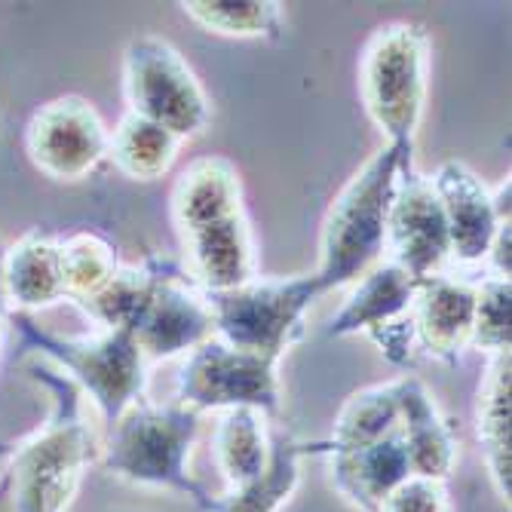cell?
Masks as SVG:
<instances>
[{
  "mask_svg": "<svg viewBox=\"0 0 512 512\" xmlns=\"http://www.w3.org/2000/svg\"><path fill=\"white\" fill-rule=\"evenodd\" d=\"M408 157L411 145H384L353 172L332 200L322 221L319 267L313 270L322 292L353 286L362 273L384 261L396 175Z\"/></svg>",
  "mask_w": 512,
  "mask_h": 512,
  "instance_id": "6da1fadb",
  "label": "cell"
},
{
  "mask_svg": "<svg viewBox=\"0 0 512 512\" xmlns=\"http://www.w3.org/2000/svg\"><path fill=\"white\" fill-rule=\"evenodd\" d=\"M200 427L203 414L188 405H151L138 399L108 427L102 463L111 476L129 485L169 488L206 509L212 497L203 491L188 467Z\"/></svg>",
  "mask_w": 512,
  "mask_h": 512,
  "instance_id": "7a4b0ae2",
  "label": "cell"
},
{
  "mask_svg": "<svg viewBox=\"0 0 512 512\" xmlns=\"http://www.w3.org/2000/svg\"><path fill=\"white\" fill-rule=\"evenodd\" d=\"M53 387L59 390V417L16 451L0 512H65L99 448L83 414V393L65 375L53 378Z\"/></svg>",
  "mask_w": 512,
  "mask_h": 512,
  "instance_id": "3957f363",
  "label": "cell"
},
{
  "mask_svg": "<svg viewBox=\"0 0 512 512\" xmlns=\"http://www.w3.org/2000/svg\"><path fill=\"white\" fill-rule=\"evenodd\" d=\"M430 89V37L414 22H387L359 56V99L387 145H414Z\"/></svg>",
  "mask_w": 512,
  "mask_h": 512,
  "instance_id": "277c9868",
  "label": "cell"
},
{
  "mask_svg": "<svg viewBox=\"0 0 512 512\" xmlns=\"http://www.w3.org/2000/svg\"><path fill=\"white\" fill-rule=\"evenodd\" d=\"M319 295L322 289L313 273L283 279L258 276L240 289L206 295V304L212 310L215 338L279 362L304 332V316Z\"/></svg>",
  "mask_w": 512,
  "mask_h": 512,
  "instance_id": "5b68a950",
  "label": "cell"
},
{
  "mask_svg": "<svg viewBox=\"0 0 512 512\" xmlns=\"http://www.w3.org/2000/svg\"><path fill=\"white\" fill-rule=\"evenodd\" d=\"M123 96L129 114L145 117L181 142L209 126V96L175 46L157 34H138L123 53Z\"/></svg>",
  "mask_w": 512,
  "mask_h": 512,
  "instance_id": "8992f818",
  "label": "cell"
},
{
  "mask_svg": "<svg viewBox=\"0 0 512 512\" xmlns=\"http://www.w3.org/2000/svg\"><path fill=\"white\" fill-rule=\"evenodd\" d=\"M22 325L37 344V353L53 359L68 381L92 399L105 427H111L129 405L145 399L151 362L138 350L132 332L102 329L92 338H56L37 332L31 322Z\"/></svg>",
  "mask_w": 512,
  "mask_h": 512,
  "instance_id": "52a82bcc",
  "label": "cell"
},
{
  "mask_svg": "<svg viewBox=\"0 0 512 512\" xmlns=\"http://www.w3.org/2000/svg\"><path fill=\"white\" fill-rule=\"evenodd\" d=\"M276 365L279 362L267 356L237 350L212 335L184 359L175 384V402L200 414L255 408L264 417H276L283 405Z\"/></svg>",
  "mask_w": 512,
  "mask_h": 512,
  "instance_id": "ba28073f",
  "label": "cell"
},
{
  "mask_svg": "<svg viewBox=\"0 0 512 512\" xmlns=\"http://www.w3.org/2000/svg\"><path fill=\"white\" fill-rule=\"evenodd\" d=\"M148 267L151 283L129 332L138 350L154 365L197 350L215 335V322L206 295L191 283L188 273L157 258L148 261Z\"/></svg>",
  "mask_w": 512,
  "mask_h": 512,
  "instance_id": "9c48e42d",
  "label": "cell"
},
{
  "mask_svg": "<svg viewBox=\"0 0 512 512\" xmlns=\"http://www.w3.org/2000/svg\"><path fill=\"white\" fill-rule=\"evenodd\" d=\"M396 267L414 283L442 276L451 264V237L442 200L427 175L411 166V157L399 166L396 194L387 215V249Z\"/></svg>",
  "mask_w": 512,
  "mask_h": 512,
  "instance_id": "30bf717a",
  "label": "cell"
},
{
  "mask_svg": "<svg viewBox=\"0 0 512 512\" xmlns=\"http://www.w3.org/2000/svg\"><path fill=\"white\" fill-rule=\"evenodd\" d=\"M108 126L80 96H62L34 111L25 129L31 163L53 181H80L108 157Z\"/></svg>",
  "mask_w": 512,
  "mask_h": 512,
  "instance_id": "8fae6325",
  "label": "cell"
},
{
  "mask_svg": "<svg viewBox=\"0 0 512 512\" xmlns=\"http://www.w3.org/2000/svg\"><path fill=\"white\" fill-rule=\"evenodd\" d=\"M184 273L203 295L240 289L258 279V252L246 212L181 237Z\"/></svg>",
  "mask_w": 512,
  "mask_h": 512,
  "instance_id": "7c38bea8",
  "label": "cell"
},
{
  "mask_svg": "<svg viewBox=\"0 0 512 512\" xmlns=\"http://www.w3.org/2000/svg\"><path fill=\"white\" fill-rule=\"evenodd\" d=\"M430 184L445 209L451 264H482L500 221H509L497 215L491 188L470 166L457 160L442 163Z\"/></svg>",
  "mask_w": 512,
  "mask_h": 512,
  "instance_id": "4fadbf2b",
  "label": "cell"
},
{
  "mask_svg": "<svg viewBox=\"0 0 512 512\" xmlns=\"http://www.w3.org/2000/svg\"><path fill=\"white\" fill-rule=\"evenodd\" d=\"M399 433L408 451L411 476L448 485L460 460V439L427 384L414 375L399 378Z\"/></svg>",
  "mask_w": 512,
  "mask_h": 512,
  "instance_id": "5bb4252c",
  "label": "cell"
},
{
  "mask_svg": "<svg viewBox=\"0 0 512 512\" xmlns=\"http://www.w3.org/2000/svg\"><path fill=\"white\" fill-rule=\"evenodd\" d=\"M476 313V286L448 273L417 283L411 304V322L417 347L436 359H457L470 347Z\"/></svg>",
  "mask_w": 512,
  "mask_h": 512,
  "instance_id": "9a60e30c",
  "label": "cell"
},
{
  "mask_svg": "<svg viewBox=\"0 0 512 512\" xmlns=\"http://www.w3.org/2000/svg\"><path fill=\"white\" fill-rule=\"evenodd\" d=\"M414 295H417V283L402 267H396L393 261H378L353 283L350 298L329 319L325 335L350 338L359 332L371 335L378 329H387V325L411 313Z\"/></svg>",
  "mask_w": 512,
  "mask_h": 512,
  "instance_id": "2e32d148",
  "label": "cell"
},
{
  "mask_svg": "<svg viewBox=\"0 0 512 512\" xmlns=\"http://www.w3.org/2000/svg\"><path fill=\"white\" fill-rule=\"evenodd\" d=\"M243 212V181L224 157H200L181 169L172 188V224L178 237Z\"/></svg>",
  "mask_w": 512,
  "mask_h": 512,
  "instance_id": "e0dca14e",
  "label": "cell"
},
{
  "mask_svg": "<svg viewBox=\"0 0 512 512\" xmlns=\"http://www.w3.org/2000/svg\"><path fill=\"white\" fill-rule=\"evenodd\" d=\"M405 479H411V463L399 430L365 448L332 454L335 488L362 512H378Z\"/></svg>",
  "mask_w": 512,
  "mask_h": 512,
  "instance_id": "ac0fdd59",
  "label": "cell"
},
{
  "mask_svg": "<svg viewBox=\"0 0 512 512\" xmlns=\"http://www.w3.org/2000/svg\"><path fill=\"white\" fill-rule=\"evenodd\" d=\"M509 384H512V353L488 356L485 375L476 393V436L482 460L497 497L509 506L512 497V427H509Z\"/></svg>",
  "mask_w": 512,
  "mask_h": 512,
  "instance_id": "d6986e66",
  "label": "cell"
},
{
  "mask_svg": "<svg viewBox=\"0 0 512 512\" xmlns=\"http://www.w3.org/2000/svg\"><path fill=\"white\" fill-rule=\"evenodd\" d=\"M0 276H4L7 304L22 310L53 307L65 298L59 240H53L50 234H40V230H31L10 249H4Z\"/></svg>",
  "mask_w": 512,
  "mask_h": 512,
  "instance_id": "ffe728a7",
  "label": "cell"
},
{
  "mask_svg": "<svg viewBox=\"0 0 512 512\" xmlns=\"http://www.w3.org/2000/svg\"><path fill=\"white\" fill-rule=\"evenodd\" d=\"M267 421L270 417L255 408H234L218 414L212 430V457L221 479L227 482V491L249 485L267 470L273 448V433Z\"/></svg>",
  "mask_w": 512,
  "mask_h": 512,
  "instance_id": "44dd1931",
  "label": "cell"
},
{
  "mask_svg": "<svg viewBox=\"0 0 512 512\" xmlns=\"http://www.w3.org/2000/svg\"><path fill=\"white\" fill-rule=\"evenodd\" d=\"M307 445L286 433H273L267 470L243 488H230L221 497H212L203 512H279L301 482V457Z\"/></svg>",
  "mask_w": 512,
  "mask_h": 512,
  "instance_id": "7402d4cb",
  "label": "cell"
},
{
  "mask_svg": "<svg viewBox=\"0 0 512 512\" xmlns=\"http://www.w3.org/2000/svg\"><path fill=\"white\" fill-rule=\"evenodd\" d=\"M181 145L184 142L169 129L126 111L108 135V157L114 169L132 181H157L175 166Z\"/></svg>",
  "mask_w": 512,
  "mask_h": 512,
  "instance_id": "603a6c76",
  "label": "cell"
},
{
  "mask_svg": "<svg viewBox=\"0 0 512 512\" xmlns=\"http://www.w3.org/2000/svg\"><path fill=\"white\" fill-rule=\"evenodd\" d=\"M399 430V378L353 393L335 417L329 454L356 451Z\"/></svg>",
  "mask_w": 512,
  "mask_h": 512,
  "instance_id": "cb8c5ba5",
  "label": "cell"
},
{
  "mask_svg": "<svg viewBox=\"0 0 512 512\" xmlns=\"http://www.w3.org/2000/svg\"><path fill=\"white\" fill-rule=\"evenodd\" d=\"M184 16L218 37H279L283 34V4L273 0H243V4H224V0H191L181 4Z\"/></svg>",
  "mask_w": 512,
  "mask_h": 512,
  "instance_id": "d4e9b609",
  "label": "cell"
},
{
  "mask_svg": "<svg viewBox=\"0 0 512 512\" xmlns=\"http://www.w3.org/2000/svg\"><path fill=\"white\" fill-rule=\"evenodd\" d=\"M59 258H62L65 298H74L77 304L102 292L120 267L114 249L96 234H77L59 243Z\"/></svg>",
  "mask_w": 512,
  "mask_h": 512,
  "instance_id": "484cf974",
  "label": "cell"
},
{
  "mask_svg": "<svg viewBox=\"0 0 512 512\" xmlns=\"http://www.w3.org/2000/svg\"><path fill=\"white\" fill-rule=\"evenodd\" d=\"M151 283V267H117L111 276V283L96 292L92 298L80 301V307L89 313V319H96L102 329H132V322L138 316V307L145 301Z\"/></svg>",
  "mask_w": 512,
  "mask_h": 512,
  "instance_id": "4316f807",
  "label": "cell"
},
{
  "mask_svg": "<svg viewBox=\"0 0 512 512\" xmlns=\"http://www.w3.org/2000/svg\"><path fill=\"white\" fill-rule=\"evenodd\" d=\"M509 301L512 286L509 279L488 276L485 283L476 286V313H473V338L470 347L497 356L509 350Z\"/></svg>",
  "mask_w": 512,
  "mask_h": 512,
  "instance_id": "83f0119b",
  "label": "cell"
},
{
  "mask_svg": "<svg viewBox=\"0 0 512 512\" xmlns=\"http://www.w3.org/2000/svg\"><path fill=\"white\" fill-rule=\"evenodd\" d=\"M378 512H454V503L445 482L411 476L381 503Z\"/></svg>",
  "mask_w": 512,
  "mask_h": 512,
  "instance_id": "f1b7e54d",
  "label": "cell"
},
{
  "mask_svg": "<svg viewBox=\"0 0 512 512\" xmlns=\"http://www.w3.org/2000/svg\"><path fill=\"white\" fill-rule=\"evenodd\" d=\"M485 264L494 279H509V273H512V224L509 221H500L497 234L488 246Z\"/></svg>",
  "mask_w": 512,
  "mask_h": 512,
  "instance_id": "f546056e",
  "label": "cell"
},
{
  "mask_svg": "<svg viewBox=\"0 0 512 512\" xmlns=\"http://www.w3.org/2000/svg\"><path fill=\"white\" fill-rule=\"evenodd\" d=\"M0 344H4V307H0Z\"/></svg>",
  "mask_w": 512,
  "mask_h": 512,
  "instance_id": "4dcf8cb0",
  "label": "cell"
}]
</instances>
